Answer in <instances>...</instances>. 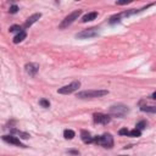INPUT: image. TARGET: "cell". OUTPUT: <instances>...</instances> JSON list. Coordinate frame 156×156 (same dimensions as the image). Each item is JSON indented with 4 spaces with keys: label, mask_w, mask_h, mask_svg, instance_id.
Here are the masks:
<instances>
[{
    "label": "cell",
    "mask_w": 156,
    "mask_h": 156,
    "mask_svg": "<svg viewBox=\"0 0 156 156\" xmlns=\"http://www.w3.org/2000/svg\"><path fill=\"white\" fill-rule=\"evenodd\" d=\"M108 90H102V89H90V90H83L77 93V98L79 99H93V98H100L104 95H107Z\"/></svg>",
    "instance_id": "cell-1"
},
{
    "label": "cell",
    "mask_w": 156,
    "mask_h": 156,
    "mask_svg": "<svg viewBox=\"0 0 156 156\" xmlns=\"http://www.w3.org/2000/svg\"><path fill=\"white\" fill-rule=\"evenodd\" d=\"M128 112H129V108H128V106L124 105V104H115V105H112V106L110 107V110H108L110 116L119 117V118L124 117Z\"/></svg>",
    "instance_id": "cell-2"
},
{
    "label": "cell",
    "mask_w": 156,
    "mask_h": 156,
    "mask_svg": "<svg viewBox=\"0 0 156 156\" xmlns=\"http://www.w3.org/2000/svg\"><path fill=\"white\" fill-rule=\"evenodd\" d=\"M82 15V10H76V11H73V12H71L68 16H66L65 17V20H62V22L60 23V26H58V28L60 29H65V28H67L69 24H72L76 20H78V17Z\"/></svg>",
    "instance_id": "cell-3"
},
{
    "label": "cell",
    "mask_w": 156,
    "mask_h": 156,
    "mask_svg": "<svg viewBox=\"0 0 156 156\" xmlns=\"http://www.w3.org/2000/svg\"><path fill=\"white\" fill-rule=\"evenodd\" d=\"M79 87H80V82H79V80H74V82L69 83L68 85H65V87L60 88V89L57 90V93H58V94H63V95H68V94H72L73 91L78 90Z\"/></svg>",
    "instance_id": "cell-4"
},
{
    "label": "cell",
    "mask_w": 156,
    "mask_h": 156,
    "mask_svg": "<svg viewBox=\"0 0 156 156\" xmlns=\"http://www.w3.org/2000/svg\"><path fill=\"white\" fill-rule=\"evenodd\" d=\"M98 29H99V28H95V27L89 28V29H84V30L77 33L76 37H77L78 39H89V38H94V37H98V35H99V30H98Z\"/></svg>",
    "instance_id": "cell-5"
},
{
    "label": "cell",
    "mask_w": 156,
    "mask_h": 156,
    "mask_svg": "<svg viewBox=\"0 0 156 156\" xmlns=\"http://www.w3.org/2000/svg\"><path fill=\"white\" fill-rule=\"evenodd\" d=\"M98 144L102 145V146L106 147V149H111V147L113 146V138H112V135H111L110 133H105V134H102L101 136H99Z\"/></svg>",
    "instance_id": "cell-6"
},
{
    "label": "cell",
    "mask_w": 156,
    "mask_h": 156,
    "mask_svg": "<svg viewBox=\"0 0 156 156\" xmlns=\"http://www.w3.org/2000/svg\"><path fill=\"white\" fill-rule=\"evenodd\" d=\"M93 117H94V122L100 123V124H107L111 121V116L105 115V113H94Z\"/></svg>",
    "instance_id": "cell-7"
},
{
    "label": "cell",
    "mask_w": 156,
    "mask_h": 156,
    "mask_svg": "<svg viewBox=\"0 0 156 156\" xmlns=\"http://www.w3.org/2000/svg\"><path fill=\"white\" fill-rule=\"evenodd\" d=\"M1 138H2L4 141H6V143H9V144H12V145H16V146H20V147H27V146H26L24 144H22L21 140H20L17 136H15V135H2Z\"/></svg>",
    "instance_id": "cell-8"
},
{
    "label": "cell",
    "mask_w": 156,
    "mask_h": 156,
    "mask_svg": "<svg viewBox=\"0 0 156 156\" xmlns=\"http://www.w3.org/2000/svg\"><path fill=\"white\" fill-rule=\"evenodd\" d=\"M24 68H26V72L29 74V76H35L37 74V72H38V69H39V65L38 63H34V62H29V63H27L26 66H24Z\"/></svg>",
    "instance_id": "cell-9"
},
{
    "label": "cell",
    "mask_w": 156,
    "mask_h": 156,
    "mask_svg": "<svg viewBox=\"0 0 156 156\" xmlns=\"http://www.w3.org/2000/svg\"><path fill=\"white\" fill-rule=\"evenodd\" d=\"M41 17V13L40 12H38V13H34V15H32V16H29L28 18H27V21L24 22V28H28V27H30L33 23H35L39 18Z\"/></svg>",
    "instance_id": "cell-10"
},
{
    "label": "cell",
    "mask_w": 156,
    "mask_h": 156,
    "mask_svg": "<svg viewBox=\"0 0 156 156\" xmlns=\"http://www.w3.org/2000/svg\"><path fill=\"white\" fill-rule=\"evenodd\" d=\"M80 138L85 144H90L94 141V136H91V134L88 130H82L80 132Z\"/></svg>",
    "instance_id": "cell-11"
},
{
    "label": "cell",
    "mask_w": 156,
    "mask_h": 156,
    "mask_svg": "<svg viewBox=\"0 0 156 156\" xmlns=\"http://www.w3.org/2000/svg\"><path fill=\"white\" fill-rule=\"evenodd\" d=\"M10 133L13 134V135L20 136V138H22V139H28V138H30V134H28V133H26V132H22V130H18V129H16V128H12V129L10 130Z\"/></svg>",
    "instance_id": "cell-12"
},
{
    "label": "cell",
    "mask_w": 156,
    "mask_h": 156,
    "mask_svg": "<svg viewBox=\"0 0 156 156\" xmlns=\"http://www.w3.org/2000/svg\"><path fill=\"white\" fill-rule=\"evenodd\" d=\"M26 37H27V33H26L24 30H21L20 33H17V34L15 35V38H13V43H15V44H18V43H21L22 40H24Z\"/></svg>",
    "instance_id": "cell-13"
},
{
    "label": "cell",
    "mask_w": 156,
    "mask_h": 156,
    "mask_svg": "<svg viewBox=\"0 0 156 156\" xmlns=\"http://www.w3.org/2000/svg\"><path fill=\"white\" fill-rule=\"evenodd\" d=\"M98 17V12H89V13H87V15H84L83 16V18H82V22H89V21H93V20H95Z\"/></svg>",
    "instance_id": "cell-14"
},
{
    "label": "cell",
    "mask_w": 156,
    "mask_h": 156,
    "mask_svg": "<svg viewBox=\"0 0 156 156\" xmlns=\"http://www.w3.org/2000/svg\"><path fill=\"white\" fill-rule=\"evenodd\" d=\"M63 136H65V139L71 140V139H73V138L76 136V133H74L72 129H65V132H63Z\"/></svg>",
    "instance_id": "cell-15"
},
{
    "label": "cell",
    "mask_w": 156,
    "mask_h": 156,
    "mask_svg": "<svg viewBox=\"0 0 156 156\" xmlns=\"http://www.w3.org/2000/svg\"><path fill=\"white\" fill-rule=\"evenodd\" d=\"M140 110L143 112H150V113H155L156 112V107L155 106H141Z\"/></svg>",
    "instance_id": "cell-16"
},
{
    "label": "cell",
    "mask_w": 156,
    "mask_h": 156,
    "mask_svg": "<svg viewBox=\"0 0 156 156\" xmlns=\"http://www.w3.org/2000/svg\"><path fill=\"white\" fill-rule=\"evenodd\" d=\"M146 126H147L146 121H140V122H138V123H136L135 128H136V129H139V130L141 132L143 129H145V128H146Z\"/></svg>",
    "instance_id": "cell-17"
},
{
    "label": "cell",
    "mask_w": 156,
    "mask_h": 156,
    "mask_svg": "<svg viewBox=\"0 0 156 156\" xmlns=\"http://www.w3.org/2000/svg\"><path fill=\"white\" fill-rule=\"evenodd\" d=\"M129 135H130V136H135V138H138V136H140V135H141V132H140L139 129L134 128V129L129 130Z\"/></svg>",
    "instance_id": "cell-18"
},
{
    "label": "cell",
    "mask_w": 156,
    "mask_h": 156,
    "mask_svg": "<svg viewBox=\"0 0 156 156\" xmlns=\"http://www.w3.org/2000/svg\"><path fill=\"white\" fill-rule=\"evenodd\" d=\"M39 104H40V106H43V107H50V102H49V100H46V99H40L39 100Z\"/></svg>",
    "instance_id": "cell-19"
},
{
    "label": "cell",
    "mask_w": 156,
    "mask_h": 156,
    "mask_svg": "<svg viewBox=\"0 0 156 156\" xmlns=\"http://www.w3.org/2000/svg\"><path fill=\"white\" fill-rule=\"evenodd\" d=\"M9 30H10L11 33H15V32H16V33H20V32H21V27L17 26V24H15V26H11Z\"/></svg>",
    "instance_id": "cell-20"
},
{
    "label": "cell",
    "mask_w": 156,
    "mask_h": 156,
    "mask_svg": "<svg viewBox=\"0 0 156 156\" xmlns=\"http://www.w3.org/2000/svg\"><path fill=\"white\" fill-rule=\"evenodd\" d=\"M118 134H119V135H126V136H128V135H129V130H128L127 128H122V129L118 130Z\"/></svg>",
    "instance_id": "cell-21"
},
{
    "label": "cell",
    "mask_w": 156,
    "mask_h": 156,
    "mask_svg": "<svg viewBox=\"0 0 156 156\" xmlns=\"http://www.w3.org/2000/svg\"><path fill=\"white\" fill-rule=\"evenodd\" d=\"M17 11H18V6H17V5H12V6H10V10H9L10 13H16Z\"/></svg>",
    "instance_id": "cell-22"
},
{
    "label": "cell",
    "mask_w": 156,
    "mask_h": 156,
    "mask_svg": "<svg viewBox=\"0 0 156 156\" xmlns=\"http://www.w3.org/2000/svg\"><path fill=\"white\" fill-rule=\"evenodd\" d=\"M130 1L129 0H123V1H116L117 5H126V4H129Z\"/></svg>",
    "instance_id": "cell-23"
},
{
    "label": "cell",
    "mask_w": 156,
    "mask_h": 156,
    "mask_svg": "<svg viewBox=\"0 0 156 156\" xmlns=\"http://www.w3.org/2000/svg\"><path fill=\"white\" fill-rule=\"evenodd\" d=\"M67 152H69V154H73V155H79V151L78 150H67Z\"/></svg>",
    "instance_id": "cell-24"
},
{
    "label": "cell",
    "mask_w": 156,
    "mask_h": 156,
    "mask_svg": "<svg viewBox=\"0 0 156 156\" xmlns=\"http://www.w3.org/2000/svg\"><path fill=\"white\" fill-rule=\"evenodd\" d=\"M151 99H152V100H155V99H156V93H155V91L151 94Z\"/></svg>",
    "instance_id": "cell-25"
}]
</instances>
